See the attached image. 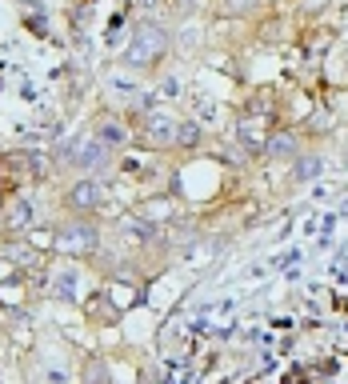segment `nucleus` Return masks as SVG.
I'll list each match as a JSON object with an SVG mask.
<instances>
[{"label": "nucleus", "mask_w": 348, "mask_h": 384, "mask_svg": "<svg viewBox=\"0 0 348 384\" xmlns=\"http://www.w3.org/2000/svg\"><path fill=\"white\" fill-rule=\"evenodd\" d=\"M160 53H164V36H160L157 28H140V33L133 36V44L124 48V65L148 68L160 60Z\"/></svg>", "instance_id": "nucleus-1"}, {"label": "nucleus", "mask_w": 348, "mask_h": 384, "mask_svg": "<svg viewBox=\"0 0 348 384\" xmlns=\"http://www.w3.org/2000/svg\"><path fill=\"white\" fill-rule=\"evenodd\" d=\"M57 244L64 256H89L92 248H96V229H92V224H68L57 236Z\"/></svg>", "instance_id": "nucleus-2"}, {"label": "nucleus", "mask_w": 348, "mask_h": 384, "mask_svg": "<svg viewBox=\"0 0 348 384\" xmlns=\"http://www.w3.org/2000/svg\"><path fill=\"white\" fill-rule=\"evenodd\" d=\"M101 200H104V185L96 180V176H84V180H77L72 192H68V209L92 212V209H101Z\"/></svg>", "instance_id": "nucleus-3"}, {"label": "nucleus", "mask_w": 348, "mask_h": 384, "mask_svg": "<svg viewBox=\"0 0 348 384\" xmlns=\"http://www.w3.org/2000/svg\"><path fill=\"white\" fill-rule=\"evenodd\" d=\"M145 141L148 144H176V124H172V116H148Z\"/></svg>", "instance_id": "nucleus-4"}, {"label": "nucleus", "mask_w": 348, "mask_h": 384, "mask_svg": "<svg viewBox=\"0 0 348 384\" xmlns=\"http://www.w3.org/2000/svg\"><path fill=\"white\" fill-rule=\"evenodd\" d=\"M28 220H33V204H28V200H12L9 204V229L21 232V229H28Z\"/></svg>", "instance_id": "nucleus-5"}, {"label": "nucleus", "mask_w": 348, "mask_h": 384, "mask_svg": "<svg viewBox=\"0 0 348 384\" xmlns=\"http://www.w3.org/2000/svg\"><path fill=\"white\" fill-rule=\"evenodd\" d=\"M264 148H269L272 160H288V156L296 153V141H292L288 132H276V136H272V141L264 144Z\"/></svg>", "instance_id": "nucleus-6"}, {"label": "nucleus", "mask_w": 348, "mask_h": 384, "mask_svg": "<svg viewBox=\"0 0 348 384\" xmlns=\"http://www.w3.org/2000/svg\"><path fill=\"white\" fill-rule=\"evenodd\" d=\"M240 141H245L248 148H264V132H260V124L245 121V124H240Z\"/></svg>", "instance_id": "nucleus-7"}, {"label": "nucleus", "mask_w": 348, "mask_h": 384, "mask_svg": "<svg viewBox=\"0 0 348 384\" xmlns=\"http://www.w3.org/2000/svg\"><path fill=\"white\" fill-rule=\"evenodd\" d=\"M196 136H201V124H196V121H189V124H180L176 144H196Z\"/></svg>", "instance_id": "nucleus-8"}, {"label": "nucleus", "mask_w": 348, "mask_h": 384, "mask_svg": "<svg viewBox=\"0 0 348 384\" xmlns=\"http://www.w3.org/2000/svg\"><path fill=\"white\" fill-rule=\"evenodd\" d=\"M257 4V0H225V12H232V16H240V12H248Z\"/></svg>", "instance_id": "nucleus-9"}]
</instances>
